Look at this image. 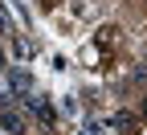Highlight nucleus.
I'll return each mask as SVG.
<instances>
[{
	"label": "nucleus",
	"instance_id": "nucleus-1",
	"mask_svg": "<svg viewBox=\"0 0 147 135\" xmlns=\"http://www.w3.org/2000/svg\"><path fill=\"white\" fill-rule=\"evenodd\" d=\"M0 127L12 131V135H21V131H25V119H21V115H16L8 102H0Z\"/></svg>",
	"mask_w": 147,
	"mask_h": 135
},
{
	"label": "nucleus",
	"instance_id": "nucleus-2",
	"mask_svg": "<svg viewBox=\"0 0 147 135\" xmlns=\"http://www.w3.org/2000/svg\"><path fill=\"white\" fill-rule=\"evenodd\" d=\"M25 102H29V111H33L41 123H53V107L41 98V94H25Z\"/></svg>",
	"mask_w": 147,
	"mask_h": 135
},
{
	"label": "nucleus",
	"instance_id": "nucleus-3",
	"mask_svg": "<svg viewBox=\"0 0 147 135\" xmlns=\"http://www.w3.org/2000/svg\"><path fill=\"white\" fill-rule=\"evenodd\" d=\"M8 90L12 94H33V78L25 70H16V74H8Z\"/></svg>",
	"mask_w": 147,
	"mask_h": 135
},
{
	"label": "nucleus",
	"instance_id": "nucleus-4",
	"mask_svg": "<svg viewBox=\"0 0 147 135\" xmlns=\"http://www.w3.org/2000/svg\"><path fill=\"white\" fill-rule=\"evenodd\" d=\"M110 127H119V131H131V127H135V115H127V111H123V115H115V119H110Z\"/></svg>",
	"mask_w": 147,
	"mask_h": 135
},
{
	"label": "nucleus",
	"instance_id": "nucleus-5",
	"mask_svg": "<svg viewBox=\"0 0 147 135\" xmlns=\"http://www.w3.org/2000/svg\"><path fill=\"white\" fill-rule=\"evenodd\" d=\"M0 70H4V49H0Z\"/></svg>",
	"mask_w": 147,
	"mask_h": 135
},
{
	"label": "nucleus",
	"instance_id": "nucleus-6",
	"mask_svg": "<svg viewBox=\"0 0 147 135\" xmlns=\"http://www.w3.org/2000/svg\"><path fill=\"white\" fill-rule=\"evenodd\" d=\"M143 119H147V102H143Z\"/></svg>",
	"mask_w": 147,
	"mask_h": 135
}]
</instances>
